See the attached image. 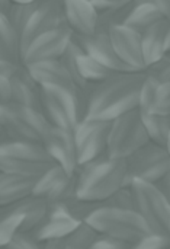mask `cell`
I'll list each match as a JSON object with an SVG mask.
<instances>
[{"label":"cell","mask_w":170,"mask_h":249,"mask_svg":"<svg viewBox=\"0 0 170 249\" xmlns=\"http://www.w3.org/2000/svg\"><path fill=\"white\" fill-rule=\"evenodd\" d=\"M79 223L67 210L63 203H52L48 204V210L42 222L29 232L38 242L44 244L52 239H60L67 236L71 231H74Z\"/></svg>","instance_id":"cell-16"},{"label":"cell","mask_w":170,"mask_h":249,"mask_svg":"<svg viewBox=\"0 0 170 249\" xmlns=\"http://www.w3.org/2000/svg\"><path fill=\"white\" fill-rule=\"evenodd\" d=\"M83 53L82 47L77 44V41L73 38V41L68 44L67 50L64 51V54L60 57V61L63 63V66L66 67V70L68 71V74L71 76L73 82L76 83L77 89H86L89 86V83H86L80 73H79V69H77V57Z\"/></svg>","instance_id":"cell-29"},{"label":"cell","mask_w":170,"mask_h":249,"mask_svg":"<svg viewBox=\"0 0 170 249\" xmlns=\"http://www.w3.org/2000/svg\"><path fill=\"white\" fill-rule=\"evenodd\" d=\"M52 166L55 163L42 144L15 142L7 137L0 140V172L39 178Z\"/></svg>","instance_id":"cell-3"},{"label":"cell","mask_w":170,"mask_h":249,"mask_svg":"<svg viewBox=\"0 0 170 249\" xmlns=\"http://www.w3.org/2000/svg\"><path fill=\"white\" fill-rule=\"evenodd\" d=\"M111 123L112 121L90 118H85L82 123H79L77 128L74 130L79 165L87 163L93 159H98L99 156L106 155Z\"/></svg>","instance_id":"cell-10"},{"label":"cell","mask_w":170,"mask_h":249,"mask_svg":"<svg viewBox=\"0 0 170 249\" xmlns=\"http://www.w3.org/2000/svg\"><path fill=\"white\" fill-rule=\"evenodd\" d=\"M0 249H10V248H9V247H1Z\"/></svg>","instance_id":"cell-48"},{"label":"cell","mask_w":170,"mask_h":249,"mask_svg":"<svg viewBox=\"0 0 170 249\" xmlns=\"http://www.w3.org/2000/svg\"><path fill=\"white\" fill-rule=\"evenodd\" d=\"M36 179L38 178L0 172V209L32 196Z\"/></svg>","instance_id":"cell-21"},{"label":"cell","mask_w":170,"mask_h":249,"mask_svg":"<svg viewBox=\"0 0 170 249\" xmlns=\"http://www.w3.org/2000/svg\"><path fill=\"white\" fill-rule=\"evenodd\" d=\"M19 67H20V64H15V63L6 61V60H0V76L12 79L17 73Z\"/></svg>","instance_id":"cell-39"},{"label":"cell","mask_w":170,"mask_h":249,"mask_svg":"<svg viewBox=\"0 0 170 249\" xmlns=\"http://www.w3.org/2000/svg\"><path fill=\"white\" fill-rule=\"evenodd\" d=\"M74 177L77 197L93 203H103L118 190L128 187L125 159H109L108 155L79 165Z\"/></svg>","instance_id":"cell-2"},{"label":"cell","mask_w":170,"mask_h":249,"mask_svg":"<svg viewBox=\"0 0 170 249\" xmlns=\"http://www.w3.org/2000/svg\"><path fill=\"white\" fill-rule=\"evenodd\" d=\"M7 247L10 249H42V244L38 242L29 232H17Z\"/></svg>","instance_id":"cell-36"},{"label":"cell","mask_w":170,"mask_h":249,"mask_svg":"<svg viewBox=\"0 0 170 249\" xmlns=\"http://www.w3.org/2000/svg\"><path fill=\"white\" fill-rule=\"evenodd\" d=\"M39 4V0L38 1H34V3H13L9 13H7V20L10 22V25L13 26V29L17 32L19 38H20V34L23 32L25 26L28 25L29 19L32 18L34 12L36 10Z\"/></svg>","instance_id":"cell-30"},{"label":"cell","mask_w":170,"mask_h":249,"mask_svg":"<svg viewBox=\"0 0 170 249\" xmlns=\"http://www.w3.org/2000/svg\"><path fill=\"white\" fill-rule=\"evenodd\" d=\"M112 1H114V6L115 7H124V6L131 4L133 0H112Z\"/></svg>","instance_id":"cell-43"},{"label":"cell","mask_w":170,"mask_h":249,"mask_svg":"<svg viewBox=\"0 0 170 249\" xmlns=\"http://www.w3.org/2000/svg\"><path fill=\"white\" fill-rule=\"evenodd\" d=\"M39 88H58L77 95V86L60 60H48L26 66Z\"/></svg>","instance_id":"cell-18"},{"label":"cell","mask_w":170,"mask_h":249,"mask_svg":"<svg viewBox=\"0 0 170 249\" xmlns=\"http://www.w3.org/2000/svg\"><path fill=\"white\" fill-rule=\"evenodd\" d=\"M156 187L162 191V194L168 198L170 203V169L156 182Z\"/></svg>","instance_id":"cell-40"},{"label":"cell","mask_w":170,"mask_h":249,"mask_svg":"<svg viewBox=\"0 0 170 249\" xmlns=\"http://www.w3.org/2000/svg\"><path fill=\"white\" fill-rule=\"evenodd\" d=\"M153 3L162 13L163 19L170 22V0H153Z\"/></svg>","instance_id":"cell-41"},{"label":"cell","mask_w":170,"mask_h":249,"mask_svg":"<svg viewBox=\"0 0 170 249\" xmlns=\"http://www.w3.org/2000/svg\"><path fill=\"white\" fill-rule=\"evenodd\" d=\"M76 190V177L68 175L63 168L55 165L36 179L32 196L47 201L48 204L64 203L77 196Z\"/></svg>","instance_id":"cell-14"},{"label":"cell","mask_w":170,"mask_h":249,"mask_svg":"<svg viewBox=\"0 0 170 249\" xmlns=\"http://www.w3.org/2000/svg\"><path fill=\"white\" fill-rule=\"evenodd\" d=\"M128 187L133 181L156 184L170 169V155L165 146L149 142L125 159Z\"/></svg>","instance_id":"cell-8"},{"label":"cell","mask_w":170,"mask_h":249,"mask_svg":"<svg viewBox=\"0 0 170 249\" xmlns=\"http://www.w3.org/2000/svg\"><path fill=\"white\" fill-rule=\"evenodd\" d=\"M147 3H153V0H133L131 6H138V4H147Z\"/></svg>","instance_id":"cell-44"},{"label":"cell","mask_w":170,"mask_h":249,"mask_svg":"<svg viewBox=\"0 0 170 249\" xmlns=\"http://www.w3.org/2000/svg\"><path fill=\"white\" fill-rule=\"evenodd\" d=\"M74 32L68 25L60 26L50 32H45L35 38L28 48L22 53L20 61L23 66L48 61V60H60V57L67 50L68 44L73 41Z\"/></svg>","instance_id":"cell-11"},{"label":"cell","mask_w":170,"mask_h":249,"mask_svg":"<svg viewBox=\"0 0 170 249\" xmlns=\"http://www.w3.org/2000/svg\"><path fill=\"white\" fill-rule=\"evenodd\" d=\"M77 69H79L82 79L86 83H93V85L101 83L106 80L108 77H111L112 74H115L112 70L106 69L103 64H101L93 57L87 55L85 51L77 57Z\"/></svg>","instance_id":"cell-26"},{"label":"cell","mask_w":170,"mask_h":249,"mask_svg":"<svg viewBox=\"0 0 170 249\" xmlns=\"http://www.w3.org/2000/svg\"><path fill=\"white\" fill-rule=\"evenodd\" d=\"M12 4H13L12 0H0V15L7 18V13H9Z\"/></svg>","instance_id":"cell-42"},{"label":"cell","mask_w":170,"mask_h":249,"mask_svg":"<svg viewBox=\"0 0 170 249\" xmlns=\"http://www.w3.org/2000/svg\"><path fill=\"white\" fill-rule=\"evenodd\" d=\"M150 142L138 109L130 111L111 123L106 155L109 159H127Z\"/></svg>","instance_id":"cell-6"},{"label":"cell","mask_w":170,"mask_h":249,"mask_svg":"<svg viewBox=\"0 0 170 249\" xmlns=\"http://www.w3.org/2000/svg\"><path fill=\"white\" fill-rule=\"evenodd\" d=\"M67 25L74 34L93 35L98 29V10L89 0H63Z\"/></svg>","instance_id":"cell-19"},{"label":"cell","mask_w":170,"mask_h":249,"mask_svg":"<svg viewBox=\"0 0 170 249\" xmlns=\"http://www.w3.org/2000/svg\"><path fill=\"white\" fill-rule=\"evenodd\" d=\"M170 247V235L149 233L138 242L130 245V249H168Z\"/></svg>","instance_id":"cell-34"},{"label":"cell","mask_w":170,"mask_h":249,"mask_svg":"<svg viewBox=\"0 0 170 249\" xmlns=\"http://www.w3.org/2000/svg\"><path fill=\"white\" fill-rule=\"evenodd\" d=\"M67 25L63 0H39L36 10L20 34V55L39 35Z\"/></svg>","instance_id":"cell-12"},{"label":"cell","mask_w":170,"mask_h":249,"mask_svg":"<svg viewBox=\"0 0 170 249\" xmlns=\"http://www.w3.org/2000/svg\"><path fill=\"white\" fill-rule=\"evenodd\" d=\"M38 0H12V3H34Z\"/></svg>","instance_id":"cell-45"},{"label":"cell","mask_w":170,"mask_h":249,"mask_svg":"<svg viewBox=\"0 0 170 249\" xmlns=\"http://www.w3.org/2000/svg\"><path fill=\"white\" fill-rule=\"evenodd\" d=\"M99 235L133 245L152 233L147 223L136 210H121L112 207H99L86 220Z\"/></svg>","instance_id":"cell-4"},{"label":"cell","mask_w":170,"mask_h":249,"mask_svg":"<svg viewBox=\"0 0 170 249\" xmlns=\"http://www.w3.org/2000/svg\"><path fill=\"white\" fill-rule=\"evenodd\" d=\"M89 249H130V245L124 244L121 241H117V239L99 235L98 239L92 244V247Z\"/></svg>","instance_id":"cell-37"},{"label":"cell","mask_w":170,"mask_h":249,"mask_svg":"<svg viewBox=\"0 0 170 249\" xmlns=\"http://www.w3.org/2000/svg\"><path fill=\"white\" fill-rule=\"evenodd\" d=\"M109 39L117 55L134 71H146L141 34L125 25H114L109 29Z\"/></svg>","instance_id":"cell-15"},{"label":"cell","mask_w":170,"mask_h":249,"mask_svg":"<svg viewBox=\"0 0 170 249\" xmlns=\"http://www.w3.org/2000/svg\"><path fill=\"white\" fill-rule=\"evenodd\" d=\"M12 101L10 79L0 76V105H6Z\"/></svg>","instance_id":"cell-38"},{"label":"cell","mask_w":170,"mask_h":249,"mask_svg":"<svg viewBox=\"0 0 170 249\" xmlns=\"http://www.w3.org/2000/svg\"><path fill=\"white\" fill-rule=\"evenodd\" d=\"M163 16L156 7L154 3H147V4H138V6H131L130 13L127 15L125 20L122 25L134 29L138 34L146 32L150 26L162 20Z\"/></svg>","instance_id":"cell-24"},{"label":"cell","mask_w":170,"mask_h":249,"mask_svg":"<svg viewBox=\"0 0 170 249\" xmlns=\"http://www.w3.org/2000/svg\"><path fill=\"white\" fill-rule=\"evenodd\" d=\"M41 144L55 165L63 168L68 175L74 177V172L79 166L74 133L50 124Z\"/></svg>","instance_id":"cell-13"},{"label":"cell","mask_w":170,"mask_h":249,"mask_svg":"<svg viewBox=\"0 0 170 249\" xmlns=\"http://www.w3.org/2000/svg\"><path fill=\"white\" fill-rule=\"evenodd\" d=\"M89 1H92V0H89Z\"/></svg>","instance_id":"cell-50"},{"label":"cell","mask_w":170,"mask_h":249,"mask_svg":"<svg viewBox=\"0 0 170 249\" xmlns=\"http://www.w3.org/2000/svg\"><path fill=\"white\" fill-rule=\"evenodd\" d=\"M168 249H170V247H169V248H168Z\"/></svg>","instance_id":"cell-52"},{"label":"cell","mask_w":170,"mask_h":249,"mask_svg":"<svg viewBox=\"0 0 170 249\" xmlns=\"http://www.w3.org/2000/svg\"><path fill=\"white\" fill-rule=\"evenodd\" d=\"M48 210V203L36 198L34 196H29L28 198H23L9 207L0 209L1 214H20L23 217V223L20 226L19 232H32L45 217Z\"/></svg>","instance_id":"cell-23"},{"label":"cell","mask_w":170,"mask_h":249,"mask_svg":"<svg viewBox=\"0 0 170 249\" xmlns=\"http://www.w3.org/2000/svg\"><path fill=\"white\" fill-rule=\"evenodd\" d=\"M166 53H170V28L169 34H168V41H166Z\"/></svg>","instance_id":"cell-46"},{"label":"cell","mask_w":170,"mask_h":249,"mask_svg":"<svg viewBox=\"0 0 170 249\" xmlns=\"http://www.w3.org/2000/svg\"><path fill=\"white\" fill-rule=\"evenodd\" d=\"M1 133H3V131H1V125H0V134H1Z\"/></svg>","instance_id":"cell-49"},{"label":"cell","mask_w":170,"mask_h":249,"mask_svg":"<svg viewBox=\"0 0 170 249\" xmlns=\"http://www.w3.org/2000/svg\"><path fill=\"white\" fill-rule=\"evenodd\" d=\"M166 149H168V152H169V155H170V131H169V136H168V140H166Z\"/></svg>","instance_id":"cell-47"},{"label":"cell","mask_w":170,"mask_h":249,"mask_svg":"<svg viewBox=\"0 0 170 249\" xmlns=\"http://www.w3.org/2000/svg\"><path fill=\"white\" fill-rule=\"evenodd\" d=\"M141 120L144 123L150 142L166 147V140L170 131V117L147 114V115H141Z\"/></svg>","instance_id":"cell-28"},{"label":"cell","mask_w":170,"mask_h":249,"mask_svg":"<svg viewBox=\"0 0 170 249\" xmlns=\"http://www.w3.org/2000/svg\"><path fill=\"white\" fill-rule=\"evenodd\" d=\"M150 114L170 117V82L159 85Z\"/></svg>","instance_id":"cell-33"},{"label":"cell","mask_w":170,"mask_h":249,"mask_svg":"<svg viewBox=\"0 0 170 249\" xmlns=\"http://www.w3.org/2000/svg\"><path fill=\"white\" fill-rule=\"evenodd\" d=\"M0 60L15 64L20 61V38L6 16L0 15Z\"/></svg>","instance_id":"cell-25"},{"label":"cell","mask_w":170,"mask_h":249,"mask_svg":"<svg viewBox=\"0 0 170 249\" xmlns=\"http://www.w3.org/2000/svg\"><path fill=\"white\" fill-rule=\"evenodd\" d=\"M146 74L156 77L160 83L170 82V53H166L157 63L147 67Z\"/></svg>","instance_id":"cell-35"},{"label":"cell","mask_w":170,"mask_h":249,"mask_svg":"<svg viewBox=\"0 0 170 249\" xmlns=\"http://www.w3.org/2000/svg\"><path fill=\"white\" fill-rule=\"evenodd\" d=\"M10 90H12V101L10 102L42 111L41 88L32 79L26 66L20 64L17 73L10 79Z\"/></svg>","instance_id":"cell-20"},{"label":"cell","mask_w":170,"mask_h":249,"mask_svg":"<svg viewBox=\"0 0 170 249\" xmlns=\"http://www.w3.org/2000/svg\"><path fill=\"white\" fill-rule=\"evenodd\" d=\"M41 107L51 125L74 133L82 123L77 95L64 89L41 88Z\"/></svg>","instance_id":"cell-9"},{"label":"cell","mask_w":170,"mask_h":249,"mask_svg":"<svg viewBox=\"0 0 170 249\" xmlns=\"http://www.w3.org/2000/svg\"><path fill=\"white\" fill-rule=\"evenodd\" d=\"M144 79L146 71L115 73L106 80L93 85L89 95L86 118L114 121L137 109Z\"/></svg>","instance_id":"cell-1"},{"label":"cell","mask_w":170,"mask_h":249,"mask_svg":"<svg viewBox=\"0 0 170 249\" xmlns=\"http://www.w3.org/2000/svg\"><path fill=\"white\" fill-rule=\"evenodd\" d=\"M0 125L9 140L41 144L50 121L39 109L9 102L0 105Z\"/></svg>","instance_id":"cell-5"},{"label":"cell","mask_w":170,"mask_h":249,"mask_svg":"<svg viewBox=\"0 0 170 249\" xmlns=\"http://www.w3.org/2000/svg\"><path fill=\"white\" fill-rule=\"evenodd\" d=\"M130 188L134 196V210L143 217L153 233L170 235V203L156 187L144 181H133Z\"/></svg>","instance_id":"cell-7"},{"label":"cell","mask_w":170,"mask_h":249,"mask_svg":"<svg viewBox=\"0 0 170 249\" xmlns=\"http://www.w3.org/2000/svg\"><path fill=\"white\" fill-rule=\"evenodd\" d=\"M99 233L86 222L79 223V226L71 231L67 236L60 238L66 249H89L98 239Z\"/></svg>","instance_id":"cell-27"},{"label":"cell","mask_w":170,"mask_h":249,"mask_svg":"<svg viewBox=\"0 0 170 249\" xmlns=\"http://www.w3.org/2000/svg\"><path fill=\"white\" fill-rule=\"evenodd\" d=\"M169 229H170V225H169Z\"/></svg>","instance_id":"cell-51"},{"label":"cell","mask_w":170,"mask_h":249,"mask_svg":"<svg viewBox=\"0 0 170 249\" xmlns=\"http://www.w3.org/2000/svg\"><path fill=\"white\" fill-rule=\"evenodd\" d=\"M73 38L77 41V44L82 47V50L98 60L101 64H103L106 69L112 70L114 73H128L134 71L131 67H128L122 60L117 55L112 42L109 39L108 32H95L93 35H79L74 34Z\"/></svg>","instance_id":"cell-17"},{"label":"cell","mask_w":170,"mask_h":249,"mask_svg":"<svg viewBox=\"0 0 170 249\" xmlns=\"http://www.w3.org/2000/svg\"><path fill=\"white\" fill-rule=\"evenodd\" d=\"M67 210L70 212V214L77 220V222H86L89 219V216L96 212L99 207L103 206V203H93V201H86V200H82L79 198L77 196L64 201L63 203Z\"/></svg>","instance_id":"cell-31"},{"label":"cell","mask_w":170,"mask_h":249,"mask_svg":"<svg viewBox=\"0 0 170 249\" xmlns=\"http://www.w3.org/2000/svg\"><path fill=\"white\" fill-rule=\"evenodd\" d=\"M105 207L121 209V210H134V196L130 187H124L114 193L106 201H103Z\"/></svg>","instance_id":"cell-32"},{"label":"cell","mask_w":170,"mask_h":249,"mask_svg":"<svg viewBox=\"0 0 170 249\" xmlns=\"http://www.w3.org/2000/svg\"><path fill=\"white\" fill-rule=\"evenodd\" d=\"M169 28L170 22H168L166 19H162L141 34V45H143V57H144L146 69L157 63L166 54V41H168Z\"/></svg>","instance_id":"cell-22"}]
</instances>
